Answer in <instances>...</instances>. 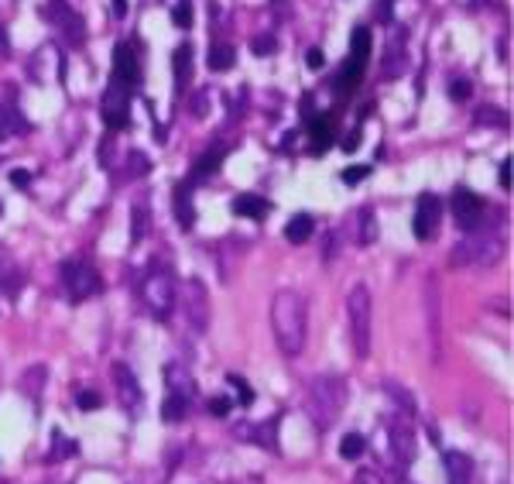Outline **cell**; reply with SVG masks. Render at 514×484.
I'll return each instance as SVG.
<instances>
[{"label": "cell", "instance_id": "9c48e42d", "mask_svg": "<svg viewBox=\"0 0 514 484\" xmlns=\"http://www.w3.org/2000/svg\"><path fill=\"white\" fill-rule=\"evenodd\" d=\"M449 206H453V216H456V227H460L463 234H477L480 227H484V216H487V203L473 192V189L460 186L453 192V199H449Z\"/></svg>", "mask_w": 514, "mask_h": 484}, {"label": "cell", "instance_id": "8fae6325", "mask_svg": "<svg viewBox=\"0 0 514 484\" xmlns=\"http://www.w3.org/2000/svg\"><path fill=\"white\" fill-rule=\"evenodd\" d=\"M42 14L51 21V27H58L65 35L69 45H86V21L79 18V11H73L69 0H49L42 7Z\"/></svg>", "mask_w": 514, "mask_h": 484}, {"label": "cell", "instance_id": "1f68e13d", "mask_svg": "<svg viewBox=\"0 0 514 484\" xmlns=\"http://www.w3.org/2000/svg\"><path fill=\"white\" fill-rule=\"evenodd\" d=\"M151 172V161H148V155L144 151H130L127 155V175H134V179H144Z\"/></svg>", "mask_w": 514, "mask_h": 484}, {"label": "cell", "instance_id": "8d00e7d4", "mask_svg": "<svg viewBox=\"0 0 514 484\" xmlns=\"http://www.w3.org/2000/svg\"><path fill=\"white\" fill-rule=\"evenodd\" d=\"M76 402H79V409H100L103 399L93 388H82V392H76Z\"/></svg>", "mask_w": 514, "mask_h": 484}, {"label": "cell", "instance_id": "d6a6232c", "mask_svg": "<svg viewBox=\"0 0 514 484\" xmlns=\"http://www.w3.org/2000/svg\"><path fill=\"white\" fill-rule=\"evenodd\" d=\"M192 18H196V14H192V4H189V0H179V4L172 7V25L182 27V31L192 27Z\"/></svg>", "mask_w": 514, "mask_h": 484}, {"label": "cell", "instance_id": "c3c4849f", "mask_svg": "<svg viewBox=\"0 0 514 484\" xmlns=\"http://www.w3.org/2000/svg\"><path fill=\"white\" fill-rule=\"evenodd\" d=\"M0 213H4V203H0Z\"/></svg>", "mask_w": 514, "mask_h": 484}, {"label": "cell", "instance_id": "e575fe53", "mask_svg": "<svg viewBox=\"0 0 514 484\" xmlns=\"http://www.w3.org/2000/svg\"><path fill=\"white\" fill-rule=\"evenodd\" d=\"M251 49H254V55L264 58V55H271L275 49H278V38H275V35H257L254 42H251Z\"/></svg>", "mask_w": 514, "mask_h": 484}, {"label": "cell", "instance_id": "74e56055", "mask_svg": "<svg viewBox=\"0 0 514 484\" xmlns=\"http://www.w3.org/2000/svg\"><path fill=\"white\" fill-rule=\"evenodd\" d=\"M209 416L213 419H227L230 416V399H209Z\"/></svg>", "mask_w": 514, "mask_h": 484}, {"label": "cell", "instance_id": "ba28073f", "mask_svg": "<svg viewBox=\"0 0 514 484\" xmlns=\"http://www.w3.org/2000/svg\"><path fill=\"white\" fill-rule=\"evenodd\" d=\"M182 309H185V320L196 333H206L209 330V320H213V306H209V289H206L199 278H189L182 285Z\"/></svg>", "mask_w": 514, "mask_h": 484}, {"label": "cell", "instance_id": "f546056e", "mask_svg": "<svg viewBox=\"0 0 514 484\" xmlns=\"http://www.w3.org/2000/svg\"><path fill=\"white\" fill-rule=\"evenodd\" d=\"M363 447H367V443H363V436H360V433H346V436L339 440V457H343V460H357L360 454H363Z\"/></svg>", "mask_w": 514, "mask_h": 484}, {"label": "cell", "instance_id": "603a6c76", "mask_svg": "<svg viewBox=\"0 0 514 484\" xmlns=\"http://www.w3.org/2000/svg\"><path fill=\"white\" fill-rule=\"evenodd\" d=\"M175 216H179L182 230H189L196 223V206H192V196H189V182L175 186Z\"/></svg>", "mask_w": 514, "mask_h": 484}, {"label": "cell", "instance_id": "44dd1931", "mask_svg": "<svg viewBox=\"0 0 514 484\" xmlns=\"http://www.w3.org/2000/svg\"><path fill=\"white\" fill-rule=\"evenodd\" d=\"M391 447H394V457L398 464H408L415 460V436L405 423H394V430H391Z\"/></svg>", "mask_w": 514, "mask_h": 484}, {"label": "cell", "instance_id": "7402d4cb", "mask_svg": "<svg viewBox=\"0 0 514 484\" xmlns=\"http://www.w3.org/2000/svg\"><path fill=\"white\" fill-rule=\"evenodd\" d=\"M312 227H315V220L308 213H295L288 223H284V241L288 244H306L312 237Z\"/></svg>", "mask_w": 514, "mask_h": 484}, {"label": "cell", "instance_id": "d590c367", "mask_svg": "<svg viewBox=\"0 0 514 484\" xmlns=\"http://www.w3.org/2000/svg\"><path fill=\"white\" fill-rule=\"evenodd\" d=\"M367 175H370V165H357V168H343L339 179H343L346 186H357V182H363Z\"/></svg>", "mask_w": 514, "mask_h": 484}, {"label": "cell", "instance_id": "f1b7e54d", "mask_svg": "<svg viewBox=\"0 0 514 484\" xmlns=\"http://www.w3.org/2000/svg\"><path fill=\"white\" fill-rule=\"evenodd\" d=\"M144 234H148V206L144 203H137L134 210H130V241H144Z\"/></svg>", "mask_w": 514, "mask_h": 484}, {"label": "cell", "instance_id": "cb8c5ba5", "mask_svg": "<svg viewBox=\"0 0 514 484\" xmlns=\"http://www.w3.org/2000/svg\"><path fill=\"white\" fill-rule=\"evenodd\" d=\"M206 62H209L213 73H230L233 62H237V52H233V45H223V42H220V45L209 49V58H206Z\"/></svg>", "mask_w": 514, "mask_h": 484}, {"label": "cell", "instance_id": "484cf974", "mask_svg": "<svg viewBox=\"0 0 514 484\" xmlns=\"http://www.w3.org/2000/svg\"><path fill=\"white\" fill-rule=\"evenodd\" d=\"M27 131V120L14 107H0V137H14Z\"/></svg>", "mask_w": 514, "mask_h": 484}, {"label": "cell", "instance_id": "277c9868", "mask_svg": "<svg viewBox=\"0 0 514 484\" xmlns=\"http://www.w3.org/2000/svg\"><path fill=\"white\" fill-rule=\"evenodd\" d=\"M367 62H370V31H367V27H357V31L350 35V55H346V62H343L339 73H336V82H333L336 97L357 93L360 76H363Z\"/></svg>", "mask_w": 514, "mask_h": 484}, {"label": "cell", "instance_id": "7a4b0ae2", "mask_svg": "<svg viewBox=\"0 0 514 484\" xmlns=\"http://www.w3.org/2000/svg\"><path fill=\"white\" fill-rule=\"evenodd\" d=\"M343 405H346V385L339 378L322 375L308 385V416L319 430L336 426V419L343 416Z\"/></svg>", "mask_w": 514, "mask_h": 484}, {"label": "cell", "instance_id": "60d3db41", "mask_svg": "<svg viewBox=\"0 0 514 484\" xmlns=\"http://www.w3.org/2000/svg\"><path fill=\"white\" fill-rule=\"evenodd\" d=\"M497 182H501V189H511V161H508V159L501 161V172H497Z\"/></svg>", "mask_w": 514, "mask_h": 484}, {"label": "cell", "instance_id": "8992f818", "mask_svg": "<svg viewBox=\"0 0 514 484\" xmlns=\"http://www.w3.org/2000/svg\"><path fill=\"white\" fill-rule=\"evenodd\" d=\"M501 258V241L497 237H480V234H470L466 241H460L453 247L449 261L460 268V265H477V268H490L497 265Z\"/></svg>", "mask_w": 514, "mask_h": 484}, {"label": "cell", "instance_id": "52a82bcc", "mask_svg": "<svg viewBox=\"0 0 514 484\" xmlns=\"http://www.w3.org/2000/svg\"><path fill=\"white\" fill-rule=\"evenodd\" d=\"M130 86H124L120 80H113L110 76V82H106V89H103L100 97V113H103V124L106 128H113V131H124L130 124Z\"/></svg>", "mask_w": 514, "mask_h": 484}, {"label": "cell", "instance_id": "83f0119b", "mask_svg": "<svg viewBox=\"0 0 514 484\" xmlns=\"http://www.w3.org/2000/svg\"><path fill=\"white\" fill-rule=\"evenodd\" d=\"M185 412H189V399H185V395H172L168 402L161 405V419H165V423H182Z\"/></svg>", "mask_w": 514, "mask_h": 484}, {"label": "cell", "instance_id": "d4e9b609", "mask_svg": "<svg viewBox=\"0 0 514 484\" xmlns=\"http://www.w3.org/2000/svg\"><path fill=\"white\" fill-rule=\"evenodd\" d=\"M330 137H333V124L326 117H312V155H322L330 148Z\"/></svg>", "mask_w": 514, "mask_h": 484}, {"label": "cell", "instance_id": "ee69618b", "mask_svg": "<svg viewBox=\"0 0 514 484\" xmlns=\"http://www.w3.org/2000/svg\"><path fill=\"white\" fill-rule=\"evenodd\" d=\"M11 55V38H7V27H0V58Z\"/></svg>", "mask_w": 514, "mask_h": 484}, {"label": "cell", "instance_id": "836d02e7", "mask_svg": "<svg viewBox=\"0 0 514 484\" xmlns=\"http://www.w3.org/2000/svg\"><path fill=\"white\" fill-rule=\"evenodd\" d=\"M470 93H473V86H470V80H466V76H456V80L449 82V100L463 104V100H470Z\"/></svg>", "mask_w": 514, "mask_h": 484}, {"label": "cell", "instance_id": "7c38bea8", "mask_svg": "<svg viewBox=\"0 0 514 484\" xmlns=\"http://www.w3.org/2000/svg\"><path fill=\"white\" fill-rule=\"evenodd\" d=\"M439 216H442V203L436 192H422L415 199V216H411V230L418 241H432L439 234Z\"/></svg>", "mask_w": 514, "mask_h": 484}, {"label": "cell", "instance_id": "30bf717a", "mask_svg": "<svg viewBox=\"0 0 514 484\" xmlns=\"http://www.w3.org/2000/svg\"><path fill=\"white\" fill-rule=\"evenodd\" d=\"M62 285H65V292L76 299V302H82V299H89V296H100L103 278L86 261H65L62 265Z\"/></svg>", "mask_w": 514, "mask_h": 484}, {"label": "cell", "instance_id": "f6af8a7d", "mask_svg": "<svg viewBox=\"0 0 514 484\" xmlns=\"http://www.w3.org/2000/svg\"><path fill=\"white\" fill-rule=\"evenodd\" d=\"M11 182H14L18 189H25L27 182H31V175H27V172H11Z\"/></svg>", "mask_w": 514, "mask_h": 484}, {"label": "cell", "instance_id": "b9f144b4", "mask_svg": "<svg viewBox=\"0 0 514 484\" xmlns=\"http://www.w3.org/2000/svg\"><path fill=\"white\" fill-rule=\"evenodd\" d=\"M308 69H322V66H326V58H322V52H319V49H308Z\"/></svg>", "mask_w": 514, "mask_h": 484}, {"label": "cell", "instance_id": "ab89813d", "mask_svg": "<svg viewBox=\"0 0 514 484\" xmlns=\"http://www.w3.org/2000/svg\"><path fill=\"white\" fill-rule=\"evenodd\" d=\"M477 120H480V124H497V128H504V124H508V120H504V113H497V107H484Z\"/></svg>", "mask_w": 514, "mask_h": 484}, {"label": "cell", "instance_id": "f35d334b", "mask_svg": "<svg viewBox=\"0 0 514 484\" xmlns=\"http://www.w3.org/2000/svg\"><path fill=\"white\" fill-rule=\"evenodd\" d=\"M227 381H230V385H237V392H240V402H244V405H251V402H254V392L247 388V381H244V378L227 375Z\"/></svg>", "mask_w": 514, "mask_h": 484}, {"label": "cell", "instance_id": "7bdbcfd3", "mask_svg": "<svg viewBox=\"0 0 514 484\" xmlns=\"http://www.w3.org/2000/svg\"><path fill=\"white\" fill-rule=\"evenodd\" d=\"M343 148H346V151H357L360 148V131H350V135L343 137Z\"/></svg>", "mask_w": 514, "mask_h": 484}, {"label": "cell", "instance_id": "5b68a950", "mask_svg": "<svg viewBox=\"0 0 514 484\" xmlns=\"http://www.w3.org/2000/svg\"><path fill=\"white\" fill-rule=\"evenodd\" d=\"M141 299H144V306H148V313H151L154 320H168L172 309H175V302H179L172 275L151 268L144 275V282H141Z\"/></svg>", "mask_w": 514, "mask_h": 484}, {"label": "cell", "instance_id": "e0dca14e", "mask_svg": "<svg viewBox=\"0 0 514 484\" xmlns=\"http://www.w3.org/2000/svg\"><path fill=\"white\" fill-rule=\"evenodd\" d=\"M165 381H168L172 395H185V399H192V395H196V381H192L189 368H185L182 361H172V364L165 368Z\"/></svg>", "mask_w": 514, "mask_h": 484}, {"label": "cell", "instance_id": "6da1fadb", "mask_svg": "<svg viewBox=\"0 0 514 484\" xmlns=\"http://www.w3.org/2000/svg\"><path fill=\"white\" fill-rule=\"evenodd\" d=\"M271 333L284 357H299L308 337V306L292 289H282L271 299Z\"/></svg>", "mask_w": 514, "mask_h": 484}, {"label": "cell", "instance_id": "2e32d148", "mask_svg": "<svg viewBox=\"0 0 514 484\" xmlns=\"http://www.w3.org/2000/svg\"><path fill=\"white\" fill-rule=\"evenodd\" d=\"M227 151H230V144H209L203 155L196 159V165H192V182H196V179H209V175L223 165Z\"/></svg>", "mask_w": 514, "mask_h": 484}, {"label": "cell", "instance_id": "ac0fdd59", "mask_svg": "<svg viewBox=\"0 0 514 484\" xmlns=\"http://www.w3.org/2000/svg\"><path fill=\"white\" fill-rule=\"evenodd\" d=\"M172 69H175V93H185V86L192 80V45L185 42L172 55Z\"/></svg>", "mask_w": 514, "mask_h": 484}, {"label": "cell", "instance_id": "d6986e66", "mask_svg": "<svg viewBox=\"0 0 514 484\" xmlns=\"http://www.w3.org/2000/svg\"><path fill=\"white\" fill-rule=\"evenodd\" d=\"M268 199L264 196H254V192H244V196H237L233 199V213L237 216H247V220H264L268 216Z\"/></svg>", "mask_w": 514, "mask_h": 484}, {"label": "cell", "instance_id": "4316f807", "mask_svg": "<svg viewBox=\"0 0 514 484\" xmlns=\"http://www.w3.org/2000/svg\"><path fill=\"white\" fill-rule=\"evenodd\" d=\"M405 73V55H401V45L394 42L384 55V66H381V80H398Z\"/></svg>", "mask_w": 514, "mask_h": 484}, {"label": "cell", "instance_id": "ffe728a7", "mask_svg": "<svg viewBox=\"0 0 514 484\" xmlns=\"http://www.w3.org/2000/svg\"><path fill=\"white\" fill-rule=\"evenodd\" d=\"M446 478H449V484H470V478H473L470 457L460 454V450H449L446 454Z\"/></svg>", "mask_w": 514, "mask_h": 484}, {"label": "cell", "instance_id": "7dc6e473", "mask_svg": "<svg viewBox=\"0 0 514 484\" xmlns=\"http://www.w3.org/2000/svg\"><path fill=\"white\" fill-rule=\"evenodd\" d=\"M377 14H381V18H384V21H387V18H391V0H384V4H381V7H377Z\"/></svg>", "mask_w": 514, "mask_h": 484}, {"label": "cell", "instance_id": "4dcf8cb0", "mask_svg": "<svg viewBox=\"0 0 514 484\" xmlns=\"http://www.w3.org/2000/svg\"><path fill=\"white\" fill-rule=\"evenodd\" d=\"M42 378H45V368H42V364L31 368V371H25V375H21V392H27L31 399H38V395H42Z\"/></svg>", "mask_w": 514, "mask_h": 484}, {"label": "cell", "instance_id": "bcb514c9", "mask_svg": "<svg viewBox=\"0 0 514 484\" xmlns=\"http://www.w3.org/2000/svg\"><path fill=\"white\" fill-rule=\"evenodd\" d=\"M113 11H117V18H124L127 14V0H113Z\"/></svg>", "mask_w": 514, "mask_h": 484}, {"label": "cell", "instance_id": "3957f363", "mask_svg": "<svg viewBox=\"0 0 514 484\" xmlns=\"http://www.w3.org/2000/svg\"><path fill=\"white\" fill-rule=\"evenodd\" d=\"M346 320H350V344H353V354L360 361L370 357V326H374V299H370V289L367 285H353L350 296H346Z\"/></svg>", "mask_w": 514, "mask_h": 484}, {"label": "cell", "instance_id": "5bb4252c", "mask_svg": "<svg viewBox=\"0 0 514 484\" xmlns=\"http://www.w3.org/2000/svg\"><path fill=\"white\" fill-rule=\"evenodd\" d=\"M113 378H117V399H120V405L124 409L141 405L144 392H141V381H137V375L130 371L127 364H113Z\"/></svg>", "mask_w": 514, "mask_h": 484}, {"label": "cell", "instance_id": "9a60e30c", "mask_svg": "<svg viewBox=\"0 0 514 484\" xmlns=\"http://www.w3.org/2000/svg\"><path fill=\"white\" fill-rule=\"evenodd\" d=\"M350 230H353V241L360 247H370L377 241V220H374V210L370 206H360L357 213L350 216Z\"/></svg>", "mask_w": 514, "mask_h": 484}, {"label": "cell", "instance_id": "4fadbf2b", "mask_svg": "<svg viewBox=\"0 0 514 484\" xmlns=\"http://www.w3.org/2000/svg\"><path fill=\"white\" fill-rule=\"evenodd\" d=\"M113 80H120L130 89L141 86V62H137L134 42H120L117 45V52H113Z\"/></svg>", "mask_w": 514, "mask_h": 484}]
</instances>
